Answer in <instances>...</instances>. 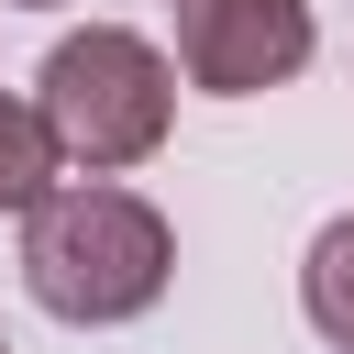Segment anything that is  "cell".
Instances as JSON below:
<instances>
[{
  "instance_id": "cell-1",
  "label": "cell",
  "mask_w": 354,
  "mask_h": 354,
  "mask_svg": "<svg viewBox=\"0 0 354 354\" xmlns=\"http://www.w3.org/2000/svg\"><path fill=\"white\" fill-rule=\"evenodd\" d=\"M166 277H177V232H166L133 188H111V177L55 188V199L22 210V288H33L55 321H77V332L144 321V310L166 299Z\"/></svg>"
},
{
  "instance_id": "cell-2",
  "label": "cell",
  "mask_w": 354,
  "mask_h": 354,
  "mask_svg": "<svg viewBox=\"0 0 354 354\" xmlns=\"http://www.w3.org/2000/svg\"><path fill=\"white\" fill-rule=\"evenodd\" d=\"M33 100H44V122H55L66 166L122 177V166H144V155L166 144V122H177V66H166L144 33L88 22V33H66V44L44 55Z\"/></svg>"
},
{
  "instance_id": "cell-5",
  "label": "cell",
  "mask_w": 354,
  "mask_h": 354,
  "mask_svg": "<svg viewBox=\"0 0 354 354\" xmlns=\"http://www.w3.org/2000/svg\"><path fill=\"white\" fill-rule=\"evenodd\" d=\"M299 299H310V332H321L332 354H354V221H332V232L310 243Z\"/></svg>"
},
{
  "instance_id": "cell-6",
  "label": "cell",
  "mask_w": 354,
  "mask_h": 354,
  "mask_svg": "<svg viewBox=\"0 0 354 354\" xmlns=\"http://www.w3.org/2000/svg\"><path fill=\"white\" fill-rule=\"evenodd\" d=\"M11 11H55V0H11Z\"/></svg>"
},
{
  "instance_id": "cell-3",
  "label": "cell",
  "mask_w": 354,
  "mask_h": 354,
  "mask_svg": "<svg viewBox=\"0 0 354 354\" xmlns=\"http://www.w3.org/2000/svg\"><path fill=\"white\" fill-rule=\"evenodd\" d=\"M177 66L210 100L288 88L310 66V0H177Z\"/></svg>"
},
{
  "instance_id": "cell-4",
  "label": "cell",
  "mask_w": 354,
  "mask_h": 354,
  "mask_svg": "<svg viewBox=\"0 0 354 354\" xmlns=\"http://www.w3.org/2000/svg\"><path fill=\"white\" fill-rule=\"evenodd\" d=\"M55 166H66V144H55L44 100H0V210L55 199Z\"/></svg>"
}]
</instances>
